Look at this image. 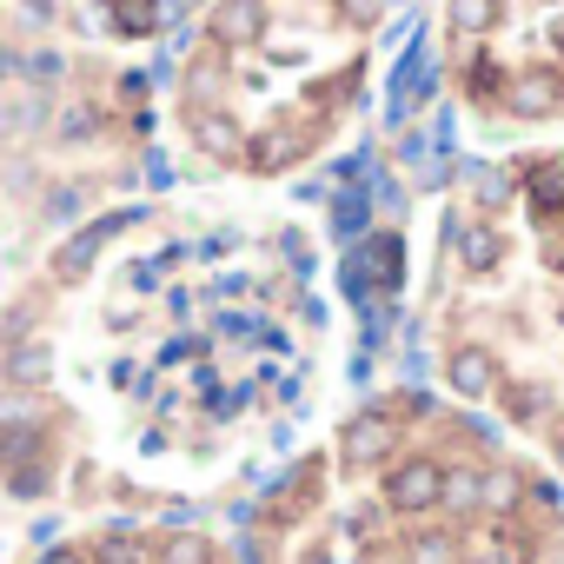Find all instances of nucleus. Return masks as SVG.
<instances>
[{
    "label": "nucleus",
    "mask_w": 564,
    "mask_h": 564,
    "mask_svg": "<svg viewBox=\"0 0 564 564\" xmlns=\"http://www.w3.org/2000/svg\"><path fill=\"white\" fill-rule=\"evenodd\" d=\"M405 432H412V425L392 412V399H379V405L352 412V419H346V432H339V471H352V478L386 471V465L405 452Z\"/></svg>",
    "instance_id": "obj_1"
},
{
    "label": "nucleus",
    "mask_w": 564,
    "mask_h": 564,
    "mask_svg": "<svg viewBox=\"0 0 564 564\" xmlns=\"http://www.w3.org/2000/svg\"><path fill=\"white\" fill-rule=\"evenodd\" d=\"M379 505H386L392 518H405V524L438 518V505H445V458H432V452H399V458L379 471Z\"/></svg>",
    "instance_id": "obj_2"
},
{
    "label": "nucleus",
    "mask_w": 564,
    "mask_h": 564,
    "mask_svg": "<svg viewBox=\"0 0 564 564\" xmlns=\"http://www.w3.org/2000/svg\"><path fill=\"white\" fill-rule=\"evenodd\" d=\"M319 498H326V458H319V452H306L286 478H279V485L259 498L252 524H265V531H293V524H306V518L319 511Z\"/></svg>",
    "instance_id": "obj_3"
},
{
    "label": "nucleus",
    "mask_w": 564,
    "mask_h": 564,
    "mask_svg": "<svg viewBox=\"0 0 564 564\" xmlns=\"http://www.w3.org/2000/svg\"><path fill=\"white\" fill-rule=\"evenodd\" d=\"M445 386H452L458 405H485V399H498L505 366H498V352H491L485 339H458V346L445 352Z\"/></svg>",
    "instance_id": "obj_4"
},
{
    "label": "nucleus",
    "mask_w": 564,
    "mask_h": 564,
    "mask_svg": "<svg viewBox=\"0 0 564 564\" xmlns=\"http://www.w3.org/2000/svg\"><path fill=\"white\" fill-rule=\"evenodd\" d=\"M518 180H524V219L538 232H564V153L518 160Z\"/></svg>",
    "instance_id": "obj_5"
},
{
    "label": "nucleus",
    "mask_w": 564,
    "mask_h": 564,
    "mask_svg": "<svg viewBox=\"0 0 564 564\" xmlns=\"http://www.w3.org/2000/svg\"><path fill=\"white\" fill-rule=\"evenodd\" d=\"M399 564H471V544H465V524H419V531H405L399 538V551H392Z\"/></svg>",
    "instance_id": "obj_6"
},
{
    "label": "nucleus",
    "mask_w": 564,
    "mask_h": 564,
    "mask_svg": "<svg viewBox=\"0 0 564 564\" xmlns=\"http://www.w3.org/2000/svg\"><path fill=\"white\" fill-rule=\"evenodd\" d=\"M498 412H505L511 432H531V425H551L557 419V399H551L544 379H505L498 386Z\"/></svg>",
    "instance_id": "obj_7"
},
{
    "label": "nucleus",
    "mask_w": 564,
    "mask_h": 564,
    "mask_svg": "<svg viewBox=\"0 0 564 564\" xmlns=\"http://www.w3.org/2000/svg\"><path fill=\"white\" fill-rule=\"evenodd\" d=\"M485 465L478 458H445V505H438V518H452V524L485 518Z\"/></svg>",
    "instance_id": "obj_8"
},
{
    "label": "nucleus",
    "mask_w": 564,
    "mask_h": 564,
    "mask_svg": "<svg viewBox=\"0 0 564 564\" xmlns=\"http://www.w3.org/2000/svg\"><path fill=\"white\" fill-rule=\"evenodd\" d=\"M259 34H265V0H219L213 21H206L213 47H252Z\"/></svg>",
    "instance_id": "obj_9"
},
{
    "label": "nucleus",
    "mask_w": 564,
    "mask_h": 564,
    "mask_svg": "<svg viewBox=\"0 0 564 564\" xmlns=\"http://www.w3.org/2000/svg\"><path fill=\"white\" fill-rule=\"evenodd\" d=\"M505 21V0H445V28L452 41H485Z\"/></svg>",
    "instance_id": "obj_10"
},
{
    "label": "nucleus",
    "mask_w": 564,
    "mask_h": 564,
    "mask_svg": "<svg viewBox=\"0 0 564 564\" xmlns=\"http://www.w3.org/2000/svg\"><path fill=\"white\" fill-rule=\"evenodd\" d=\"M113 28L120 34H153L160 28V8H153V0H113Z\"/></svg>",
    "instance_id": "obj_11"
},
{
    "label": "nucleus",
    "mask_w": 564,
    "mask_h": 564,
    "mask_svg": "<svg viewBox=\"0 0 564 564\" xmlns=\"http://www.w3.org/2000/svg\"><path fill=\"white\" fill-rule=\"evenodd\" d=\"M544 445H551V465L564 471V419H551V438H544Z\"/></svg>",
    "instance_id": "obj_12"
},
{
    "label": "nucleus",
    "mask_w": 564,
    "mask_h": 564,
    "mask_svg": "<svg viewBox=\"0 0 564 564\" xmlns=\"http://www.w3.org/2000/svg\"><path fill=\"white\" fill-rule=\"evenodd\" d=\"M551 564H564V551H557V557H551Z\"/></svg>",
    "instance_id": "obj_13"
}]
</instances>
